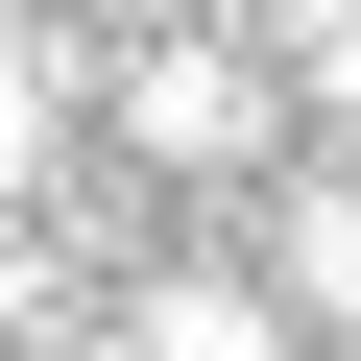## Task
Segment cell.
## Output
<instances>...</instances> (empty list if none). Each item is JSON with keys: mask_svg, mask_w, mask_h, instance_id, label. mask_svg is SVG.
<instances>
[{"mask_svg": "<svg viewBox=\"0 0 361 361\" xmlns=\"http://www.w3.org/2000/svg\"><path fill=\"white\" fill-rule=\"evenodd\" d=\"M121 145H145V169H241V145H265V73H241V49H145V73H121Z\"/></svg>", "mask_w": 361, "mask_h": 361, "instance_id": "1", "label": "cell"}, {"mask_svg": "<svg viewBox=\"0 0 361 361\" xmlns=\"http://www.w3.org/2000/svg\"><path fill=\"white\" fill-rule=\"evenodd\" d=\"M49 121H73V49H49V25H0V217L49 193Z\"/></svg>", "mask_w": 361, "mask_h": 361, "instance_id": "2", "label": "cell"}, {"mask_svg": "<svg viewBox=\"0 0 361 361\" xmlns=\"http://www.w3.org/2000/svg\"><path fill=\"white\" fill-rule=\"evenodd\" d=\"M289 289H313V313H361V193H289Z\"/></svg>", "mask_w": 361, "mask_h": 361, "instance_id": "3", "label": "cell"}, {"mask_svg": "<svg viewBox=\"0 0 361 361\" xmlns=\"http://www.w3.org/2000/svg\"><path fill=\"white\" fill-rule=\"evenodd\" d=\"M265 49H289V73H313V97L361 121V0H289V25H265Z\"/></svg>", "mask_w": 361, "mask_h": 361, "instance_id": "4", "label": "cell"}]
</instances>
